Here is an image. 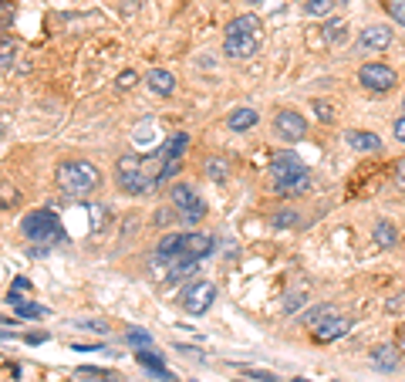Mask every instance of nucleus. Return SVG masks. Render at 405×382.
Instances as JSON below:
<instances>
[{"instance_id": "obj_1", "label": "nucleus", "mask_w": 405, "mask_h": 382, "mask_svg": "<svg viewBox=\"0 0 405 382\" xmlns=\"http://www.w3.org/2000/svg\"><path fill=\"white\" fill-rule=\"evenodd\" d=\"M270 176H274V190L277 193H287V196H297L311 186V173L307 166L301 163V156L294 153H284V156H274L270 163Z\"/></svg>"}, {"instance_id": "obj_2", "label": "nucleus", "mask_w": 405, "mask_h": 382, "mask_svg": "<svg viewBox=\"0 0 405 382\" xmlns=\"http://www.w3.org/2000/svg\"><path fill=\"white\" fill-rule=\"evenodd\" d=\"M58 183H61L64 193L81 196V193L98 190L101 173L91 163H61V166H58Z\"/></svg>"}, {"instance_id": "obj_3", "label": "nucleus", "mask_w": 405, "mask_h": 382, "mask_svg": "<svg viewBox=\"0 0 405 382\" xmlns=\"http://www.w3.org/2000/svg\"><path fill=\"white\" fill-rule=\"evenodd\" d=\"M21 230H24V237H31V241H38V243H61L64 241V230L51 210H34V213H27Z\"/></svg>"}, {"instance_id": "obj_4", "label": "nucleus", "mask_w": 405, "mask_h": 382, "mask_svg": "<svg viewBox=\"0 0 405 382\" xmlns=\"http://www.w3.org/2000/svg\"><path fill=\"white\" fill-rule=\"evenodd\" d=\"M115 179H118V190L132 193V196H139V193H149L159 179L155 176H145L142 173V163L135 159V156H125V159H118V173H115Z\"/></svg>"}, {"instance_id": "obj_5", "label": "nucleus", "mask_w": 405, "mask_h": 382, "mask_svg": "<svg viewBox=\"0 0 405 382\" xmlns=\"http://www.w3.org/2000/svg\"><path fill=\"white\" fill-rule=\"evenodd\" d=\"M169 196H173V206L183 213V220H186V223H196V220H202V213H206V203H202V196L193 190V186H186V183H176V186L169 190Z\"/></svg>"}, {"instance_id": "obj_6", "label": "nucleus", "mask_w": 405, "mask_h": 382, "mask_svg": "<svg viewBox=\"0 0 405 382\" xmlns=\"http://www.w3.org/2000/svg\"><path fill=\"white\" fill-rule=\"evenodd\" d=\"M213 301H216V288L210 284V281H196V284L186 288L183 298H179L183 311H190V315H202V311H210Z\"/></svg>"}, {"instance_id": "obj_7", "label": "nucleus", "mask_w": 405, "mask_h": 382, "mask_svg": "<svg viewBox=\"0 0 405 382\" xmlns=\"http://www.w3.org/2000/svg\"><path fill=\"white\" fill-rule=\"evenodd\" d=\"M358 81L371 91H389L395 85V71L389 64H362V71H358Z\"/></svg>"}, {"instance_id": "obj_8", "label": "nucleus", "mask_w": 405, "mask_h": 382, "mask_svg": "<svg viewBox=\"0 0 405 382\" xmlns=\"http://www.w3.org/2000/svg\"><path fill=\"white\" fill-rule=\"evenodd\" d=\"M274 129H277L280 139H287V142H301L304 136H307V122H304V115L291 112V109L277 112V119H274Z\"/></svg>"}, {"instance_id": "obj_9", "label": "nucleus", "mask_w": 405, "mask_h": 382, "mask_svg": "<svg viewBox=\"0 0 405 382\" xmlns=\"http://www.w3.org/2000/svg\"><path fill=\"white\" fill-rule=\"evenodd\" d=\"M311 331H314L317 342H334V338H342V335H348V331H352V321L342 318V315H328V318L317 321Z\"/></svg>"}, {"instance_id": "obj_10", "label": "nucleus", "mask_w": 405, "mask_h": 382, "mask_svg": "<svg viewBox=\"0 0 405 382\" xmlns=\"http://www.w3.org/2000/svg\"><path fill=\"white\" fill-rule=\"evenodd\" d=\"M392 44V27L385 24H371L358 34V48H368V51H385Z\"/></svg>"}, {"instance_id": "obj_11", "label": "nucleus", "mask_w": 405, "mask_h": 382, "mask_svg": "<svg viewBox=\"0 0 405 382\" xmlns=\"http://www.w3.org/2000/svg\"><path fill=\"white\" fill-rule=\"evenodd\" d=\"M257 44H260V34H227L223 51L230 58H250V54H257Z\"/></svg>"}, {"instance_id": "obj_12", "label": "nucleus", "mask_w": 405, "mask_h": 382, "mask_svg": "<svg viewBox=\"0 0 405 382\" xmlns=\"http://www.w3.org/2000/svg\"><path fill=\"white\" fill-rule=\"evenodd\" d=\"M145 81H149V89L155 91V95H173V91H176V75L165 71V68H149Z\"/></svg>"}, {"instance_id": "obj_13", "label": "nucleus", "mask_w": 405, "mask_h": 382, "mask_svg": "<svg viewBox=\"0 0 405 382\" xmlns=\"http://www.w3.org/2000/svg\"><path fill=\"white\" fill-rule=\"evenodd\" d=\"M344 139H348V146L358 149V153H379L381 149V139L379 136H371V132H358V129H352V132H344Z\"/></svg>"}, {"instance_id": "obj_14", "label": "nucleus", "mask_w": 405, "mask_h": 382, "mask_svg": "<svg viewBox=\"0 0 405 382\" xmlns=\"http://www.w3.org/2000/svg\"><path fill=\"white\" fill-rule=\"evenodd\" d=\"M210 251H213V237H206V233H186V243H183V254L206 257Z\"/></svg>"}, {"instance_id": "obj_15", "label": "nucleus", "mask_w": 405, "mask_h": 382, "mask_svg": "<svg viewBox=\"0 0 405 382\" xmlns=\"http://www.w3.org/2000/svg\"><path fill=\"white\" fill-rule=\"evenodd\" d=\"M371 362H375L381 372H392L395 366H399V348H395V345H379V348L371 352Z\"/></svg>"}, {"instance_id": "obj_16", "label": "nucleus", "mask_w": 405, "mask_h": 382, "mask_svg": "<svg viewBox=\"0 0 405 382\" xmlns=\"http://www.w3.org/2000/svg\"><path fill=\"white\" fill-rule=\"evenodd\" d=\"M257 126V109H237L230 115V129L233 132H247V129Z\"/></svg>"}, {"instance_id": "obj_17", "label": "nucleus", "mask_w": 405, "mask_h": 382, "mask_svg": "<svg viewBox=\"0 0 405 382\" xmlns=\"http://www.w3.org/2000/svg\"><path fill=\"white\" fill-rule=\"evenodd\" d=\"M257 27H260L257 14H243V17H233V21H230L227 34H257Z\"/></svg>"}, {"instance_id": "obj_18", "label": "nucleus", "mask_w": 405, "mask_h": 382, "mask_svg": "<svg viewBox=\"0 0 405 382\" xmlns=\"http://www.w3.org/2000/svg\"><path fill=\"white\" fill-rule=\"evenodd\" d=\"M395 241H399L395 227L389 220H379V223H375V243H379V247H395Z\"/></svg>"}, {"instance_id": "obj_19", "label": "nucleus", "mask_w": 405, "mask_h": 382, "mask_svg": "<svg viewBox=\"0 0 405 382\" xmlns=\"http://www.w3.org/2000/svg\"><path fill=\"white\" fill-rule=\"evenodd\" d=\"M135 358H139V362H142V366H145V369H149V372H155V376H159V379H163V382H176V379H173V376H169V369H163V362H159V358H155V356H149V348H145V352H139V356H135Z\"/></svg>"}, {"instance_id": "obj_20", "label": "nucleus", "mask_w": 405, "mask_h": 382, "mask_svg": "<svg viewBox=\"0 0 405 382\" xmlns=\"http://www.w3.org/2000/svg\"><path fill=\"white\" fill-rule=\"evenodd\" d=\"M344 38H348V24H344V21H331V24H324V44H342Z\"/></svg>"}, {"instance_id": "obj_21", "label": "nucleus", "mask_w": 405, "mask_h": 382, "mask_svg": "<svg viewBox=\"0 0 405 382\" xmlns=\"http://www.w3.org/2000/svg\"><path fill=\"white\" fill-rule=\"evenodd\" d=\"M206 173H210V179L223 183V179L230 176V163H223V159H210V163H206Z\"/></svg>"}, {"instance_id": "obj_22", "label": "nucleus", "mask_w": 405, "mask_h": 382, "mask_svg": "<svg viewBox=\"0 0 405 382\" xmlns=\"http://www.w3.org/2000/svg\"><path fill=\"white\" fill-rule=\"evenodd\" d=\"M14 311H17L21 318H44V315H48V311H44L41 305H34V301H21Z\"/></svg>"}, {"instance_id": "obj_23", "label": "nucleus", "mask_w": 405, "mask_h": 382, "mask_svg": "<svg viewBox=\"0 0 405 382\" xmlns=\"http://www.w3.org/2000/svg\"><path fill=\"white\" fill-rule=\"evenodd\" d=\"M328 315H334V308H331V305L311 308V311H307V315H304V325H311V328H314L317 321H321V318H328Z\"/></svg>"}, {"instance_id": "obj_24", "label": "nucleus", "mask_w": 405, "mask_h": 382, "mask_svg": "<svg viewBox=\"0 0 405 382\" xmlns=\"http://www.w3.org/2000/svg\"><path fill=\"white\" fill-rule=\"evenodd\" d=\"M385 11L392 14L395 24H402V27H405V0H385Z\"/></svg>"}, {"instance_id": "obj_25", "label": "nucleus", "mask_w": 405, "mask_h": 382, "mask_svg": "<svg viewBox=\"0 0 405 382\" xmlns=\"http://www.w3.org/2000/svg\"><path fill=\"white\" fill-rule=\"evenodd\" d=\"M331 7H334V0H307V14L311 17H324V14H331Z\"/></svg>"}, {"instance_id": "obj_26", "label": "nucleus", "mask_w": 405, "mask_h": 382, "mask_svg": "<svg viewBox=\"0 0 405 382\" xmlns=\"http://www.w3.org/2000/svg\"><path fill=\"white\" fill-rule=\"evenodd\" d=\"M125 342L128 345H145V348H149V331H139V328H132V331H125Z\"/></svg>"}, {"instance_id": "obj_27", "label": "nucleus", "mask_w": 405, "mask_h": 382, "mask_svg": "<svg viewBox=\"0 0 405 382\" xmlns=\"http://www.w3.org/2000/svg\"><path fill=\"white\" fill-rule=\"evenodd\" d=\"M311 109H314V115L321 119V122H334V112H331V105H328V102H321V99H317V102L311 105Z\"/></svg>"}, {"instance_id": "obj_28", "label": "nucleus", "mask_w": 405, "mask_h": 382, "mask_svg": "<svg viewBox=\"0 0 405 382\" xmlns=\"http://www.w3.org/2000/svg\"><path fill=\"white\" fill-rule=\"evenodd\" d=\"M11 61H14V44H11V38H4V58H0L4 71H11Z\"/></svg>"}, {"instance_id": "obj_29", "label": "nucleus", "mask_w": 405, "mask_h": 382, "mask_svg": "<svg viewBox=\"0 0 405 382\" xmlns=\"http://www.w3.org/2000/svg\"><path fill=\"white\" fill-rule=\"evenodd\" d=\"M135 81H139V78H135V71H122V75L115 78V85H118V89H132Z\"/></svg>"}, {"instance_id": "obj_30", "label": "nucleus", "mask_w": 405, "mask_h": 382, "mask_svg": "<svg viewBox=\"0 0 405 382\" xmlns=\"http://www.w3.org/2000/svg\"><path fill=\"white\" fill-rule=\"evenodd\" d=\"M294 217H297V213H291V210H280V213H274V223H277V227H291Z\"/></svg>"}, {"instance_id": "obj_31", "label": "nucleus", "mask_w": 405, "mask_h": 382, "mask_svg": "<svg viewBox=\"0 0 405 382\" xmlns=\"http://www.w3.org/2000/svg\"><path fill=\"white\" fill-rule=\"evenodd\" d=\"M395 186L405 193V159H399V166H395Z\"/></svg>"}, {"instance_id": "obj_32", "label": "nucleus", "mask_w": 405, "mask_h": 382, "mask_svg": "<svg viewBox=\"0 0 405 382\" xmlns=\"http://www.w3.org/2000/svg\"><path fill=\"white\" fill-rule=\"evenodd\" d=\"M392 132H395V139H399V142H405V115H402V119H395Z\"/></svg>"}, {"instance_id": "obj_33", "label": "nucleus", "mask_w": 405, "mask_h": 382, "mask_svg": "<svg viewBox=\"0 0 405 382\" xmlns=\"http://www.w3.org/2000/svg\"><path fill=\"white\" fill-rule=\"evenodd\" d=\"M155 223H159V227L173 223V213H169V210H155Z\"/></svg>"}, {"instance_id": "obj_34", "label": "nucleus", "mask_w": 405, "mask_h": 382, "mask_svg": "<svg viewBox=\"0 0 405 382\" xmlns=\"http://www.w3.org/2000/svg\"><path fill=\"white\" fill-rule=\"evenodd\" d=\"M78 328H91V331H101V335H105V331H108V325H101V321H81Z\"/></svg>"}, {"instance_id": "obj_35", "label": "nucleus", "mask_w": 405, "mask_h": 382, "mask_svg": "<svg viewBox=\"0 0 405 382\" xmlns=\"http://www.w3.org/2000/svg\"><path fill=\"white\" fill-rule=\"evenodd\" d=\"M253 379H264V382H280L277 376H270V372H253Z\"/></svg>"}, {"instance_id": "obj_36", "label": "nucleus", "mask_w": 405, "mask_h": 382, "mask_svg": "<svg viewBox=\"0 0 405 382\" xmlns=\"http://www.w3.org/2000/svg\"><path fill=\"white\" fill-rule=\"evenodd\" d=\"M14 288H17V291H31V281H24V278H17V281H14Z\"/></svg>"}, {"instance_id": "obj_37", "label": "nucleus", "mask_w": 405, "mask_h": 382, "mask_svg": "<svg viewBox=\"0 0 405 382\" xmlns=\"http://www.w3.org/2000/svg\"><path fill=\"white\" fill-rule=\"evenodd\" d=\"M247 4H264V0H247Z\"/></svg>"}, {"instance_id": "obj_38", "label": "nucleus", "mask_w": 405, "mask_h": 382, "mask_svg": "<svg viewBox=\"0 0 405 382\" xmlns=\"http://www.w3.org/2000/svg\"><path fill=\"white\" fill-rule=\"evenodd\" d=\"M402 109H405V99H402Z\"/></svg>"}]
</instances>
